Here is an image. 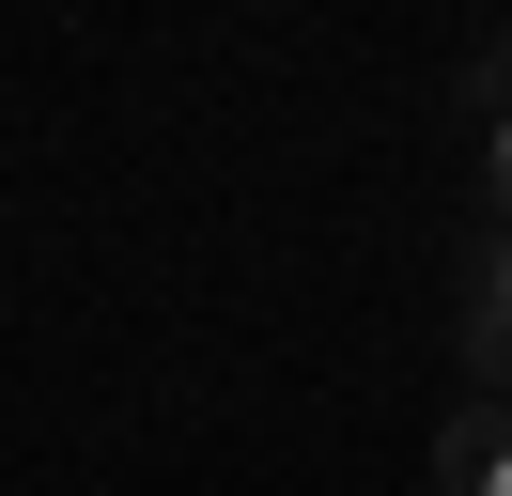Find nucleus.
<instances>
[{
	"instance_id": "f257e3e1",
	"label": "nucleus",
	"mask_w": 512,
	"mask_h": 496,
	"mask_svg": "<svg viewBox=\"0 0 512 496\" xmlns=\"http://www.w3.org/2000/svg\"><path fill=\"white\" fill-rule=\"evenodd\" d=\"M450 326H466V372L512 403V233H466V295H450Z\"/></svg>"
},
{
	"instance_id": "f03ea898",
	"label": "nucleus",
	"mask_w": 512,
	"mask_h": 496,
	"mask_svg": "<svg viewBox=\"0 0 512 496\" xmlns=\"http://www.w3.org/2000/svg\"><path fill=\"white\" fill-rule=\"evenodd\" d=\"M435 481H450V496H512V403H497V388H466V403H450Z\"/></svg>"
},
{
	"instance_id": "7ed1b4c3",
	"label": "nucleus",
	"mask_w": 512,
	"mask_h": 496,
	"mask_svg": "<svg viewBox=\"0 0 512 496\" xmlns=\"http://www.w3.org/2000/svg\"><path fill=\"white\" fill-rule=\"evenodd\" d=\"M466 155H481V233H512V109H481Z\"/></svg>"
}]
</instances>
